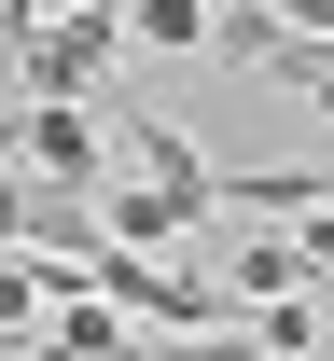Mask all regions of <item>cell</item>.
<instances>
[{
	"instance_id": "obj_1",
	"label": "cell",
	"mask_w": 334,
	"mask_h": 361,
	"mask_svg": "<svg viewBox=\"0 0 334 361\" xmlns=\"http://www.w3.org/2000/svg\"><path fill=\"white\" fill-rule=\"evenodd\" d=\"M112 56H126V0H84V14H42L14 42V70H28V97H97Z\"/></svg>"
},
{
	"instance_id": "obj_2",
	"label": "cell",
	"mask_w": 334,
	"mask_h": 361,
	"mask_svg": "<svg viewBox=\"0 0 334 361\" xmlns=\"http://www.w3.org/2000/svg\"><path fill=\"white\" fill-rule=\"evenodd\" d=\"M14 180H42V195H97V97H28V126H14Z\"/></svg>"
},
{
	"instance_id": "obj_3",
	"label": "cell",
	"mask_w": 334,
	"mask_h": 361,
	"mask_svg": "<svg viewBox=\"0 0 334 361\" xmlns=\"http://www.w3.org/2000/svg\"><path fill=\"white\" fill-rule=\"evenodd\" d=\"M126 153H140V180L167 195V209H195V223H223V167H209V153H195V139L167 126V111H126Z\"/></svg>"
},
{
	"instance_id": "obj_4",
	"label": "cell",
	"mask_w": 334,
	"mask_h": 361,
	"mask_svg": "<svg viewBox=\"0 0 334 361\" xmlns=\"http://www.w3.org/2000/svg\"><path fill=\"white\" fill-rule=\"evenodd\" d=\"M97 236H112V250H153V264H167V250H181V236H209V223H195V209H167L153 180H126V195H97Z\"/></svg>"
},
{
	"instance_id": "obj_5",
	"label": "cell",
	"mask_w": 334,
	"mask_h": 361,
	"mask_svg": "<svg viewBox=\"0 0 334 361\" xmlns=\"http://www.w3.org/2000/svg\"><path fill=\"white\" fill-rule=\"evenodd\" d=\"M292 292H306V250L292 236H237L223 250V306H292Z\"/></svg>"
},
{
	"instance_id": "obj_6",
	"label": "cell",
	"mask_w": 334,
	"mask_h": 361,
	"mask_svg": "<svg viewBox=\"0 0 334 361\" xmlns=\"http://www.w3.org/2000/svg\"><path fill=\"white\" fill-rule=\"evenodd\" d=\"M126 42H153V56H195V42H209V0H126Z\"/></svg>"
}]
</instances>
